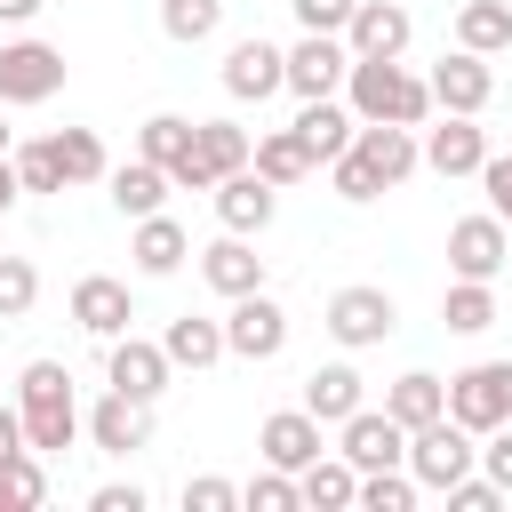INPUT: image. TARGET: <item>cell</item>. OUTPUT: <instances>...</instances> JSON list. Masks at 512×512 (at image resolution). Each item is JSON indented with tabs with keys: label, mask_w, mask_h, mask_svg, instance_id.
I'll list each match as a JSON object with an SVG mask.
<instances>
[{
	"label": "cell",
	"mask_w": 512,
	"mask_h": 512,
	"mask_svg": "<svg viewBox=\"0 0 512 512\" xmlns=\"http://www.w3.org/2000/svg\"><path fill=\"white\" fill-rule=\"evenodd\" d=\"M16 408H24V440H32L40 456H64V448L88 432L64 360H24V376H16Z\"/></svg>",
	"instance_id": "1"
},
{
	"label": "cell",
	"mask_w": 512,
	"mask_h": 512,
	"mask_svg": "<svg viewBox=\"0 0 512 512\" xmlns=\"http://www.w3.org/2000/svg\"><path fill=\"white\" fill-rule=\"evenodd\" d=\"M344 96H352L360 120H400V128H424L432 120V80H416L400 56H352Z\"/></svg>",
	"instance_id": "2"
},
{
	"label": "cell",
	"mask_w": 512,
	"mask_h": 512,
	"mask_svg": "<svg viewBox=\"0 0 512 512\" xmlns=\"http://www.w3.org/2000/svg\"><path fill=\"white\" fill-rule=\"evenodd\" d=\"M320 328H328L344 352H368V344H384V336L400 328V304H392V288H368V280H352V288H336V296H328Z\"/></svg>",
	"instance_id": "3"
},
{
	"label": "cell",
	"mask_w": 512,
	"mask_h": 512,
	"mask_svg": "<svg viewBox=\"0 0 512 512\" xmlns=\"http://www.w3.org/2000/svg\"><path fill=\"white\" fill-rule=\"evenodd\" d=\"M472 464H480V432H464L456 416H440V424L408 432V472H416L432 496H448V488H456Z\"/></svg>",
	"instance_id": "4"
},
{
	"label": "cell",
	"mask_w": 512,
	"mask_h": 512,
	"mask_svg": "<svg viewBox=\"0 0 512 512\" xmlns=\"http://www.w3.org/2000/svg\"><path fill=\"white\" fill-rule=\"evenodd\" d=\"M448 416L464 432H496L512 424V360H472L448 376Z\"/></svg>",
	"instance_id": "5"
},
{
	"label": "cell",
	"mask_w": 512,
	"mask_h": 512,
	"mask_svg": "<svg viewBox=\"0 0 512 512\" xmlns=\"http://www.w3.org/2000/svg\"><path fill=\"white\" fill-rule=\"evenodd\" d=\"M64 48H48V40H8L0 48V104H48L56 88H64Z\"/></svg>",
	"instance_id": "6"
},
{
	"label": "cell",
	"mask_w": 512,
	"mask_h": 512,
	"mask_svg": "<svg viewBox=\"0 0 512 512\" xmlns=\"http://www.w3.org/2000/svg\"><path fill=\"white\" fill-rule=\"evenodd\" d=\"M504 256H512V224L488 208V216H456L448 224V272L456 280H496L504 272Z\"/></svg>",
	"instance_id": "7"
},
{
	"label": "cell",
	"mask_w": 512,
	"mask_h": 512,
	"mask_svg": "<svg viewBox=\"0 0 512 512\" xmlns=\"http://www.w3.org/2000/svg\"><path fill=\"white\" fill-rule=\"evenodd\" d=\"M224 344H232V360H280L288 352V312H280V296H232V312H224Z\"/></svg>",
	"instance_id": "8"
},
{
	"label": "cell",
	"mask_w": 512,
	"mask_h": 512,
	"mask_svg": "<svg viewBox=\"0 0 512 512\" xmlns=\"http://www.w3.org/2000/svg\"><path fill=\"white\" fill-rule=\"evenodd\" d=\"M336 456H352L360 472H384V464H408V424L392 408H352L336 424Z\"/></svg>",
	"instance_id": "9"
},
{
	"label": "cell",
	"mask_w": 512,
	"mask_h": 512,
	"mask_svg": "<svg viewBox=\"0 0 512 512\" xmlns=\"http://www.w3.org/2000/svg\"><path fill=\"white\" fill-rule=\"evenodd\" d=\"M288 88V48H272L264 32L256 40H232V56H224V96L232 104H264V96H280Z\"/></svg>",
	"instance_id": "10"
},
{
	"label": "cell",
	"mask_w": 512,
	"mask_h": 512,
	"mask_svg": "<svg viewBox=\"0 0 512 512\" xmlns=\"http://www.w3.org/2000/svg\"><path fill=\"white\" fill-rule=\"evenodd\" d=\"M344 72H352V48H344V32H304V40L288 48V88H296L304 104L336 96V88H344Z\"/></svg>",
	"instance_id": "11"
},
{
	"label": "cell",
	"mask_w": 512,
	"mask_h": 512,
	"mask_svg": "<svg viewBox=\"0 0 512 512\" xmlns=\"http://www.w3.org/2000/svg\"><path fill=\"white\" fill-rule=\"evenodd\" d=\"M424 80H432V112H488V96H496L488 56H472V48H448Z\"/></svg>",
	"instance_id": "12"
},
{
	"label": "cell",
	"mask_w": 512,
	"mask_h": 512,
	"mask_svg": "<svg viewBox=\"0 0 512 512\" xmlns=\"http://www.w3.org/2000/svg\"><path fill=\"white\" fill-rule=\"evenodd\" d=\"M480 160H488L480 112H440V128H424V168L432 176H480Z\"/></svg>",
	"instance_id": "13"
},
{
	"label": "cell",
	"mask_w": 512,
	"mask_h": 512,
	"mask_svg": "<svg viewBox=\"0 0 512 512\" xmlns=\"http://www.w3.org/2000/svg\"><path fill=\"white\" fill-rule=\"evenodd\" d=\"M104 376H112V392H128V400H160L168 376H176V360H168V344H144V336L128 328V336H112Z\"/></svg>",
	"instance_id": "14"
},
{
	"label": "cell",
	"mask_w": 512,
	"mask_h": 512,
	"mask_svg": "<svg viewBox=\"0 0 512 512\" xmlns=\"http://www.w3.org/2000/svg\"><path fill=\"white\" fill-rule=\"evenodd\" d=\"M352 152L376 168V184H384V192H392V184H408V176L424 168V144H416V128H400V120H360Z\"/></svg>",
	"instance_id": "15"
},
{
	"label": "cell",
	"mask_w": 512,
	"mask_h": 512,
	"mask_svg": "<svg viewBox=\"0 0 512 512\" xmlns=\"http://www.w3.org/2000/svg\"><path fill=\"white\" fill-rule=\"evenodd\" d=\"M256 448H264V464H280V472H304L312 456H328L320 448V416L296 400V408H272L264 424H256Z\"/></svg>",
	"instance_id": "16"
},
{
	"label": "cell",
	"mask_w": 512,
	"mask_h": 512,
	"mask_svg": "<svg viewBox=\"0 0 512 512\" xmlns=\"http://www.w3.org/2000/svg\"><path fill=\"white\" fill-rule=\"evenodd\" d=\"M408 40H416V16L400 0H360L352 24H344V48L352 56H408Z\"/></svg>",
	"instance_id": "17"
},
{
	"label": "cell",
	"mask_w": 512,
	"mask_h": 512,
	"mask_svg": "<svg viewBox=\"0 0 512 512\" xmlns=\"http://www.w3.org/2000/svg\"><path fill=\"white\" fill-rule=\"evenodd\" d=\"M72 320L88 328V336H128V320H136V296H128V280H112V272H88V280H72Z\"/></svg>",
	"instance_id": "18"
},
{
	"label": "cell",
	"mask_w": 512,
	"mask_h": 512,
	"mask_svg": "<svg viewBox=\"0 0 512 512\" xmlns=\"http://www.w3.org/2000/svg\"><path fill=\"white\" fill-rule=\"evenodd\" d=\"M88 440H96L104 456H136V448H152V400L104 392V400L88 408Z\"/></svg>",
	"instance_id": "19"
},
{
	"label": "cell",
	"mask_w": 512,
	"mask_h": 512,
	"mask_svg": "<svg viewBox=\"0 0 512 512\" xmlns=\"http://www.w3.org/2000/svg\"><path fill=\"white\" fill-rule=\"evenodd\" d=\"M272 216H280V184H264L256 168H232L216 184V224L224 232H264Z\"/></svg>",
	"instance_id": "20"
},
{
	"label": "cell",
	"mask_w": 512,
	"mask_h": 512,
	"mask_svg": "<svg viewBox=\"0 0 512 512\" xmlns=\"http://www.w3.org/2000/svg\"><path fill=\"white\" fill-rule=\"evenodd\" d=\"M200 280L232 304V296H256L264 288V256L248 248V232H224V240H208L200 248Z\"/></svg>",
	"instance_id": "21"
},
{
	"label": "cell",
	"mask_w": 512,
	"mask_h": 512,
	"mask_svg": "<svg viewBox=\"0 0 512 512\" xmlns=\"http://www.w3.org/2000/svg\"><path fill=\"white\" fill-rule=\"evenodd\" d=\"M128 256H136V272H144V280H168V272L192 256V240H184V224H176L168 208H152V216H136V232H128Z\"/></svg>",
	"instance_id": "22"
},
{
	"label": "cell",
	"mask_w": 512,
	"mask_h": 512,
	"mask_svg": "<svg viewBox=\"0 0 512 512\" xmlns=\"http://www.w3.org/2000/svg\"><path fill=\"white\" fill-rule=\"evenodd\" d=\"M288 128H296V136H304V152L328 168L336 152H352V136H360V112H352V104H336V96H320V104H304Z\"/></svg>",
	"instance_id": "23"
},
{
	"label": "cell",
	"mask_w": 512,
	"mask_h": 512,
	"mask_svg": "<svg viewBox=\"0 0 512 512\" xmlns=\"http://www.w3.org/2000/svg\"><path fill=\"white\" fill-rule=\"evenodd\" d=\"M104 192H112V208L136 224V216H152V208H160L176 184H168V168H160V160H144V152H136V160H120V168L104 176Z\"/></svg>",
	"instance_id": "24"
},
{
	"label": "cell",
	"mask_w": 512,
	"mask_h": 512,
	"mask_svg": "<svg viewBox=\"0 0 512 512\" xmlns=\"http://www.w3.org/2000/svg\"><path fill=\"white\" fill-rule=\"evenodd\" d=\"M304 408H312L320 424H344L352 408H368V384H360V368H352V360H328V368H312V376H304Z\"/></svg>",
	"instance_id": "25"
},
{
	"label": "cell",
	"mask_w": 512,
	"mask_h": 512,
	"mask_svg": "<svg viewBox=\"0 0 512 512\" xmlns=\"http://www.w3.org/2000/svg\"><path fill=\"white\" fill-rule=\"evenodd\" d=\"M384 408H392L408 432H424V424H440V416H448V376H432V368H408V376H392Z\"/></svg>",
	"instance_id": "26"
},
{
	"label": "cell",
	"mask_w": 512,
	"mask_h": 512,
	"mask_svg": "<svg viewBox=\"0 0 512 512\" xmlns=\"http://www.w3.org/2000/svg\"><path fill=\"white\" fill-rule=\"evenodd\" d=\"M296 488H304L312 512H352V504H360V464H352V456H312V464L296 472Z\"/></svg>",
	"instance_id": "27"
},
{
	"label": "cell",
	"mask_w": 512,
	"mask_h": 512,
	"mask_svg": "<svg viewBox=\"0 0 512 512\" xmlns=\"http://www.w3.org/2000/svg\"><path fill=\"white\" fill-rule=\"evenodd\" d=\"M248 168H256L264 184H280V192H288V184H304L320 160L304 152V136H296V128H272V136H256V160H248Z\"/></svg>",
	"instance_id": "28"
},
{
	"label": "cell",
	"mask_w": 512,
	"mask_h": 512,
	"mask_svg": "<svg viewBox=\"0 0 512 512\" xmlns=\"http://www.w3.org/2000/svg\"><path fill=\"white\" fill-rule=\"evenodd\" d=\"M160 344H168V360H176V368H216V360L232 352V344H224V320H200V312L168 320V336H160Z\"/></svg>",
	"instance_id": "29"
},
{
	"label": "cell",
	"mask_w": 512,
	"mask_h": 512,
	"mask_svg": "<svg viewBox=\"0 0 512 512\" xmlns=\"http://www.w3.org/2000/svg\"><path fill=\"white\" fill-rule=\"evenodd\" d=\"M456 48L504 56V48H512V8H504V0H464V8H456Z\"/></svg>",
	"instance_id": "30"
},
{
	"label": "cell",
	"mask_w": 512,
	"mask_h": 512,
	"mask_svg": "<svg viewBox=\"0 0 512 512\" xmlns=\"http://www.w3.org/2000/svg\"><path fill=\"white\" fill-rule=\"evenodd\" d=\"M192 144H200V160L216 168V184H224L232 168H248V160H256V144H248V128H240V120H192Z\"/></svg>",
	"instance_id": "31"
},
{
	"label": "cell",
	"mask_w": 512,
	"mask_h": 512,
	"mask_svg": "<svg viewBox=\"0 0 512 512\" xmlns=\"http://www.w3.org/2000/svg\"><path fill=\"white\" fill-rule=\"evenodd\" d=\"M440 320H448L456 336H480V328H496V288H488V280H448V296H440Z\"/></svg>",
	"instance_id": "32"
},
{
	"label": "cell",
	"mask_w": 512,
	"mask_h": 512,
	"mask_svg": "<svg viewBox=\"0 0 512 512\" xmlns=\"http://www.w3.org/2000/svg\"><path fill=\"white\" fill-rule=\"evenodd\" d=\"M48 144H56V168H64V184H104V176H112V160H104L96 128H64V136H48Z\"/></svg>",
	"instance_id": "33"
},
{
	"label": "cell",
	"mask_w": 512,
	"mask_h": 512,
	"mask_svg": "<svg viewBox=\"0 0 512 512\" xmlns=\"http://www.w3.org/2000/svg\"><path fill=\"white\" fill-rule=\"evenodd\" d=\"M424 480L408 464H384V472H360V512H416Z\"/></svg>",
	"instance_id": "34"
},
{
	"label": "cell",
	"mask_w": 512,
	"mask_h": 512,
	"mask_svg": "<svg viewBox=\"0 0 512 512\" xmlns=\"http://www.w3.org/2000/svg\"><path fill=\"white\" fill-rule=\"evenodd\" d=\"M136 152L160 160V168H176V160L192 152V120H184V112H152V120L136 128Z\"/></svg>",
	"instance_id": "35"
},
{
	"label": "cell",
	"mask_w": 512,
	"mask_h": 512,
	"mask_svg": "<svg viewBox=\"0 0 512 512\" xmlns=\"http://www.w3.org/2000/svg\"><path fill=\"white\" fill-rule=\"evenodd\" d=\"M224 24V0H160V32L176 40V48H192V40H208Z\"/></svg>",
	"instance_id": "36"
},
{
	"label": "cell",
	"mask_w": 512,
	"mask_h": 512,
	"mask_svg": "<svg viewBox=\"0 0 512 512\" xmlns=\"http://www.w3.org/2000/svg\"><path fill=\"white\" fill-rule=\"evenodd\" d=\"M240 504L248 512H296L304 504V488H296V472H280V464H264L248 488H240Z\"/></svg>",
	"instance_id": "37"
},
{
	"label": "cell",
	"mask_w": 512,
	"mask_h": 512,
	"mask_svg": "<svg viewBox=\"0 0 512 512\" xmlns=\"http://www.w3.org/2000/svg\"><path fill=\"white\" fill-rule=\"evenodd\" d=\"M40 304V272H32V256H0V320H24Z\"/></svg>",
	"instance_id": "38"
},
{
	"label": "cell",
	"mask_w": 512,
	"mask_h": 512,
	"mask_svg": "<svg viewBox=\"0 0 512 512\" xmlns=\"http://www.w3.org/2000/svg\"><path fill=\"white\" fill-rule=\"evenodd\" d=\"M8 160H16L24 192H64V168H56V144H48V136H40V144H16Z\"/></svg>",
	"instance_id": "39"
},
{
	"label": "cell",
	"mask_w": 512,
	"mask_h": 512,
	"mask_svg": "<svg viewBox=\"0 0 512 512\" xmlns=\"http://www.w3.org/2000/svg\"><path fill=\"white\" fill-rule=\"evenodd\" d=\"M328 176H336V200H352V208H368V200L384 192V184H376V168H368L360 152H336V160H328Z\"/></svg>",
	"instance_id": "40"
},
{
	"label": "cell",
	"mask_w": 512,
	"mask_h": 512,
	"mask_svg": "<svg viewBox=\"0 0 512 512\" xmlns=\"http://www.w3.org/2000/svg\"><path fill=\"white\" fill-rule=\"evenodd\" d=\"M232 504H240V488H232V480H216V472L184 480V512H232Z\"/></svg>",
	"instance_id": "41"
},
{
	"label": "cell",
	"mask_w": 512,
	"mask_h": 512,
	"mask_svg": "<svg viewBox=\"0 0 512 512\" xmlns=\"http://www.w3.org/2000/svg\"><path fill=\"white\" fill-rule=\"evenodd\" d=\"M288 8H296V24H304V32H344L360 0H288Z\"/></svg>",
	"instance_id": "42"
},
{
	"label": "cell",
	"mask_w": 512,
	"mask_h": 512,
	"mask_svg": "<svg viewBox=\"0 0 512 512\" xmlns=\"http://www.w3.org/2000/svg\"><path fill=\"white\" fill-rule=\"evenodd\" d=\"M480 192H488V208L512 224V152H488V160H480Z\"/></svg>",
	"instance_id": "43"
},
{
	"label": "cell",
	"mask_w": 512,
	"mask_h": 512,
	"mask_svg": "<svg viewBox=\"0 0 512 512\" xmlns=\"http://www.w3.org/2000/svg\"><path fill=\"white\" fill-rule=\"evenodd\" d=\"M480 464H488V480L512 496V424H496V432H480Z\"/></svg>",
	"instance_id": "44"
},
{
	"label": "cell",
	"mask_w": 512,
	"mask_h": 512,
	"mask_svg": "<svg viewBox=\"0 0 512 512\" xmlns=\"http://www.w3.org/2000/svg\"><path fill=\"white\" fill-rule=\"evenodd\" d=\"M448 504H456V512H496V504H504V488H496V480H472V472H464V480L448 488Z\"/></svg>",
	"instance_id": "45"
},
{
	"label": "cell",
	"mask_w": 512,
	"mask_h": 512,
	"mask_svg": "<svg viewBox=\"0 0 512 512\" xmlns=\"http://www.w3.org/2000/svg\"><path fill=\"white\" fill-rule=\"evenodd\" d=\"M88 512H144V488H136V480H104V488L88 496Z\"/></svg>",
	"instance_id": "46"
},
{
	"label": "cell",
	"mask_w": 512,
	"mask_h": 512,
	"mask_svg": "<svg viewBox=\"0 0 512 512\" xmlns=\"http://www.w3.org/2000/svg\"><path fill=\"white\" fill-rule=\"evenodd\" d=\"M24 448H32V440H24V408H0V464L24 456Z\"/></svg>",
	"instance_id": "47"
},
{
	"label": "cell",
	"mask_w": 512,
	"mask_h": 512,
	"mask_svg": "<svg viewBox=\"0 0 512 512\" xmlns=\"http://www.w3.org/2000/svg\"><path fill=\"white\" fill-rule=\"evenodd\" d=\"M16 200H24V176H16V160H8V152H0V216H8V208H16Z\"/></svg>",
	"instance_id": "48"
},
{
	"label": "cell",
	"mask_w": 512,
	"mask_h": 512,
	"mask_svg": "<svg viewBox=\"0 0 512 512\" xmlns=\"http://www.w3.org/2000/svg\"><path fill=\"white\" fill-rule=\"evenodd\" d=\"M40 8H48V0H0V24H32Z\"/></svg>",
	"instance_id": "49"
},
{
	"label": "cell",
	"mask_w": 512,
	"mask_h": 512,
	"mask_svg": "<svg viewBox=\"0 0 512 512\" xmlns=\"http://www.w3.org/2000/svg\"><path fill=\"white\" fill-rule=\"evenodd\" d=\"M0 512H32V504L16 496V480H8V472H0Z\"/></svg>",
	"instance_id": "50"
},
{
	"label": "cell",
	"mask_w": 512,
	"mask_h": 512,
	"mask_svg": "<svg viewBox=\"0 0 512 512\" xmlns=\"http://www.w3.org/2000/svg\"><path fill=\"white\" fill-rule=\"evenodd\" d=\"M0 152H16V136H8V104H0Z\"/></svg>",
	"instance_id": "51"
}]
</instances>
